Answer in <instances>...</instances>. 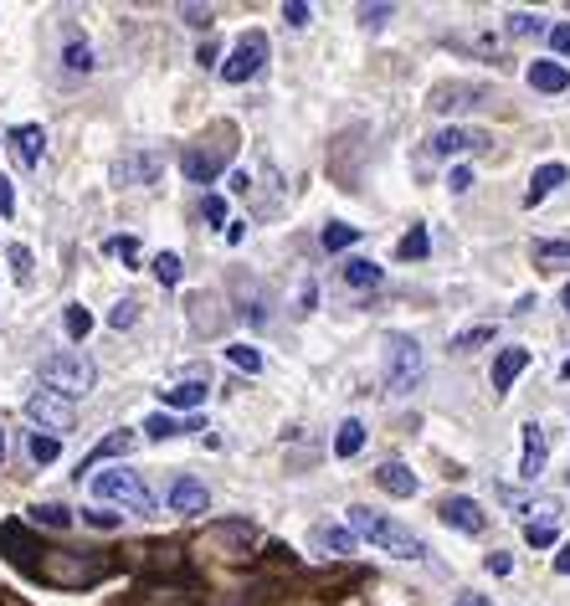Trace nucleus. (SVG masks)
I'll return each mask as SVG.
<instances>
[{
  "label": "nucleus",
  "mask_w": 570,
  "mask_h": 606,
  "mask_svg": "<svg viewBox=\"0 0 570 606\" xmlns=\"http://www.w3.org/2000/svg\"><path fill=\"white\" fill-rule=\"evenodd\" d=\"M524 371H530V350H524V345H509V350H499V360H493V391H509Z\"/></svg>",
  "instance_id": "obj_14"
},
{
  "label": "nucleus",
  "mask_w": 570,
  "mask_h": 606,
  "mask_svg": "<svg viewBox=\"0 0 570 606\" xmlns=\"http://www.w3.org/2000/svg\"><path fill=\"white\" fill-rule=\"evenodd\" d=\"M26 453H32L36 468H47V463H57V453H62V438H47V432H32V442H26Z\"/></svg>",
  "instance_id": "obj_25"
},
{
  "label": "nucleus",
  "mask_w": 570,
  "mask_h": 606,
  "mask_svg": "<svg viewBox=\"0 0 570 606\" xmlns=\"http://www.w3.org/2000/svg\"><path fill=\"white\" fill-rule=\"evenodd\" d=\"M560 375H566V381H570V360H566V371H560Z\"/></svg>",
  "instance_id": "obj_55"
},
{
  "label": "nucleus",
  "mask_w": 570,
  "mask_h": 606,
  "mask_svg": "<svg viewBox=\"0 0 570 606\" xmlns=\"http://www.w3.org/2000/svg\"><path fill=\"white\" fill-rule=\"evenodd\" d=\"M93 499L98 504H124L135 514H154V493L139 483V473L129 468H108V473H93Z\"/></svg>",
  "instance_id": "obj_5"
},
{
  "label": "nucleus",
  "mask_w": 570,
  "mask_h": 606,
  "mask_svg": "<svg viewBox=\"0 0 570 606\" xmlns=\"http://www.w3.org/2000/svg\"><path fill=\"white\" fill-rule=\"evenodd\" d=\"M32 524H47V529H68V524H72V509H62V504H36L32 509Z\"/></svg>",
  "instance_id": "obj_30"
},
{
  "label": "nucleus",
  "mask_w": 570,
  "mask_h": 606,
  "mask_svg": "<svg viewBox=\"0 0 570 606\" xmlns=\"http://www.w3.org/2000/svg\"><path fill=\"white\" fill-rule=\"evenodd\" d=\"M0 463H5V421H0Z\"/></svg>",
  "instance_id": "obj_54"
},
{
  "label": "nucleus",
  "mask_w": 570,
  "mask_h": 606,
  "mask_svg": "<svg viewBox=\"0 0 570 606\" xmlns=\"http://www.w3.org/2000/svg\"><path fill=\"white\" fill-rule=\"evenodd\" d=\"M375 483H381V489H386L391 499H411V493L421 489V483H417V473L406 468V463H381V468H375Z\"/></svg>",
  "instance_id": "obj_15"
},
{
  "label": "nucleus",
  "mask_w": 570,
  "mask_h": 606,
  "mask_svg": "<svg viewBox=\"0 0 570 606\" xmlns=\"http://www.w3.org/2000/svg\"><path fill=\"white\" fill-rule=\"evenodd\" d=\"M206 504H211V493H206L201 478L185 473V478L170 483V509H175V514H206Z\"/></svg>",
  "instance_id": "obj_12"
},
{
  "label": "nucleus",
  "mask_w": 570,
  "mask_h": 606,
  "mask_svg": "<svg viewBox=\"0 0 570 606\" xmlns=\"http://www.w3.org/2000/svg\"><path fill=\"white\" fill-rule=\"evenodd\" d=\"M232 190H242V196L252 190V175H247V170H236V175H232Z\"/></svg>",
  "instance_id": "obj_52"
},
{
  "label": "nucleus",
  "mask_w": 570,
  "mask_h": 606,
  "mask_svg": "<svg viewBox=\"0 0 570 606\" xmlns=\"http://www.w3.org/2000/svg\"><path fill=\"white\" fill-rule=\"evenodd\" d=\"M42 381H47V391L72 401V396H88V391L98 386V365L83 350H57L42 360Z\"/></svg>",
  "instance_id": "obj_3"
},
{
  "label": "nucleus",
  "mask_w": 570,
  "mask_h": 606,
  "mask_svg": "<svg viewBox=\"0 0 570 606\" xmlns=\"http://www.w3.org/2000/svg\"><path fill=\"white\" fill-rule=\"evenodd\" d=\"M555 535H560V524H524V539H530L535 550H550Z\"/></svg>",
  "instance_id": "obj_36"
},
{
  "label": "nucleus",
  "mask_w": 570,
  "mask_h": 606,
  "mask_svg": "<svg viewBox=\"0 0 570 606\" xmlns=\"http://www.w3.org/2000/svg\"><path fill=\"white\" fill-rule=\"evenodd\" d=\"M478 144H488V139L473 135V129H437V135H432V154H437V160H453V154L478 150Z\"/></svg>",
  "instance_id": "obj_17"
},
{
  "label": "nucleus",
  "mask_w": 570,
  "mask_h": 606,
  "mask_svg": "<svg viewBox=\"0 0 570 606\" xmlns=\"http://www.w3.org/2000/svg\"><path fill=\"white\" fill-rule=\"evenodd\" d=\"M26 417L36 421V432H47V438H68L72 427H78V406L68 396H57V391H36L32 401H26Z\"/></svg>",
  "instance_id": "obj_7"
},
{
  "label": "nucleus",
  "mask_w": 570,
  "mask_h": 606,
  "mask_svg": "<svg viewBox=\"0 0 570 606\" xmlns=\"http://www.w3.org/2000/svg\"><path fill=\"white\" fill-rule=\"evenodd\" d=\"M309 16H314V11H309L303 0H288V5H283V21H288V26H309Z\"/></svg>",
  "instance_id": "obj_40"
},
{
  "label": "nucleus",
  "mask_w": 570,
  "mask_h": 606,
  "mask_svg": "<svg viewBox=\"0 0 570 606\" xmlns=\"http://www.w3.org/2000/svg\"><path fill=\"white\" fill-rule=\"evenodd\" d=\"M103 247H108V253H124V257H135V253H139V242H135V236H108Z\"/></svg>",
  "instance_id": "obj_44"
},
{
  "label": "nucleus",
  "mask_w": 570,
  "mask_h": 606,
  "mask_svg": "<svg viewBox=\"0 0 570 606\" xmlns=\"http://www.w3.org/2000/svg\"><path fill=\"white\" fill-rule=\"evenodd\" d=\"M263 62H268V36L263 32H242L236 36V47H232V57L221 62V83H252L257 72H263Z\"/></svg>",
  "instance_id": "obj_6"
},
{
  "label": "nucleus",
  "mask_w": 570,
  "mask_h": 606,
  "mask_svg": "<svg viewBox=\"0 0 570 606\" xmlns=\"http://www.w3.org/2000/svg\"><path fill=\"white\" fill-rule=\"evenodd\" d=\"M488 571H493V575H509V571H514V560L503 556V550H493V556H488Z\"/></svg>",
  "instance_id": "obj_46"
},
{
  "label": "nucleus",
  "mask_w": 570,
  "mask_h": 606,
  "mask_svg": "<svg viewBox=\"0 0 570 606\" xmlns=\"http://www.w3.org/2000/svg\"><path fill=\"white\" fill-rule=\"evenodd\" d=\"M550 36V26H545V21L539 16H530V11H514V16H509V36Z\"/></svg>",
  "instance_id": "obj_33"
},
{
  "label": "nucleus",
  "mask_w": 570,
  "mask_h": 606,
  "mask_svg": "<svg viewBox=\"0 0 570 606\" xmlns=\"http://www.w3.org/2000/svg\"><path fill=\"white\" fill-rule=\"evenodd\" d=\"M62 329H68V339H88L93 335V314H88L83 303H68L62 308Z\"/></svg>",
  "instance_id": "obj_26"
},
{
  "label": "nucleus",
  "mask_w": 570,
  "mask_h": 606,
  "mask_svg": "<svg viewBox=\"0 0 570 606\" xmlns=\"http://www.w3.org/2000/svg\"><path fill=\"white\" fill-rule=\"evenodd\" d=\"M530 88H539V93H566L570 68L566 62H530Z\"/></svg>",
  "instance_id": "obj_18"
},
{
  "label": "nucleus",
  "mask_w": 570,
  "mask_h": 606,
  "mask_svg": "<svg viewBox=\"0 0 570 606\" xmlns=\"http://www.w3.org/2000/svg\"><path fill=\"white\" fill-rule=\"evenodd\" d=\"M242 236H247V221H232V226H226V242H232V247H236Z\"/></svg>",
  "instance_id": "obj_51"
},
{
  "label": "nucleus",
  "mask_w": 570,
  "mask_h": 606,
  "mask_svg": "<svg viewBox=\"0 0 570 606\" xmlns=\"http://www.w3.org/2000/svg\"><path fill=\"white\" fill-rule=\"evenodd\" d=\"M339 278H345L350 288H381V283H386V268H381V263H370V257H350V263L339 268Z\"/></svg>",
  "instance_id": "obj_19"
},
{
  "label": "nucleus",
  "mask_w": 570,
  "mask_h": 606,
  "mask_svg": "<svg viewBox=\"0 0 570 606\" xmlns=\"http://www.w3.org/2000/svg\"><path fill=\"white\" fill-rule=\"evenodd\" d=\"M560 308H566V314H570V283L560 288Z\"/></svg>",
  "instance_id": "obj_53"
},
{
  "label": "nucleus",
  "mask_w": 570,
  "mask_h": 606,
  "mask_svg": "<svg viewBox=\"0 0 570 606\" xmlns=\"http://www.w3.org/2000/svg\"><path fill=\"white\" fill-rule=\"evenodd\" d=\"M226 360H232L236 371H247V375H263V354L252 350V345H232V350H226Z\"/></svg>",
  "instance_id": "obj_31"
},
{
  "label": "nucleus",
  "mask_w": 570,
  "mask_h": 606,
  "mask_svg": "<svg viewBox=\"0 0 570 606\" xmlns=\"http://www.w3.org/2000/svg\"><path fill=\"white\" fill-rule=\"evenodd\" d=\"M226 160H232V144H217V150L196 144V150L181 154V170H185V180H196V186H211L221 170H226Z\"/></svg>",
  "instance_id": "obj_8"
},
{
  "label": "nucleus",
  "mask_w": 570,
  "mask_h": 606,
  "mask_svg": "<svg viewBox=\"0 0 570 606\" xmlns=\"http://www.w3.org/2000/svg\"><path fill=\"white\" fill-rule=\"evenodd\" d=\"M185 21H190V26H206V32H211V11H201V5H185Z\"/></svg>",
  "instance_id": "obj_48"
},
{
  "label": "nucleus",
  "mask_w": 570,
  "mask_h": 606,
  "mask_svg": "<svg viewBox=\"0 0 570 606\" xmlns=\"http://www.w3.org/2000/svg\"><path fill=\"white\" fill-rule=\"evenodd\" d=\"M314 539H319L324 550H339V556H350V550H354V535H350V529H314Z\"/></svg>",
  "instance_id": "obj_34"
},
{
  "label": "nucleus",
  "mask_w": 570,
  "mask_h": 606,
  "mask_svg": "<svg viewBox=\"0 0 570 606\" xmlns=\"http://www.w3.org/2000/svg\"><path fill=\"white\" fill-rule=\"evenodd\" d=\"M524 453H520V478L524 483H535L539 473H545V457H550V442H545V427L539 421H524Z\"/></svg>",
  "instance_id": "obj_10"
},
{
  "label": "nucleus",
  "mask_w": 570,
  "mask_h": 606,
  "mask_svg": "<svg viewBox=\"0 0 570 606\" xmlns=\"http://www.w3.org/2000/svg\"><path fill=\"white\" fill-rule=\"evenodd\" d=\"M42 144H47L42 124H16V129H11V150H16V165L21 170H36V165H42Z\"/></svg>",
  "instance_id": "obj_13"
},
{
  "label": "nucleus",
  "mask_w": 570,
  "mask_h": 606,
  "mask_svg": "<svg viewBox=\"0 0 570 606\" xmlns=\"http://www.w3.org/2000/svg\"><path fill=\"white\" fill-rule=\"evenodd\" d=\"M493 335H499L493 324H478V329H463V335L453 339V350H478V345H488Z\"/></svg>",
  "instance_id": "obj_35"
},
{
  "label": "nucleus",
  "mask_w": 570,
  "mask_h": 606,
  "mask_svg": "<svg viewBox=\"0 0 570 606\" xmlns=\"http://www.w3.org/2000/svg\"><path fill=\"white\" fill-rule=\"evenodd\" d=\"M36 566L26 575H36V581H47V586H62V591H78V586H93V581H103L108 575V560H98V550H36Z\"/></svg>",
  "instance_id": "obj_2"
},
{
  "label": "nucleus",
  "mask_w": 570,
  "mask_h": 606,
  "mask_svg": "<svg viewBox=\"0 0 570 606\" xmlns=\"http://www.w3.org/2000/svg\"><path fill=\"white\" fill-rule=\"evenodd\" d=\"M0 217H16V190H11L5 175H0Z\"/></svg>",
  "instance_id": "obj_42"
},
{
  "label": "nucleus",
  "mask_w": 570,
  "mask_h": 606,
  "mask_svg": "<svg viewBox=\"0 0 570 606\" xmlns=\"http://www.w3.org/2000/svg\"><path fill=\"white\" fill-rule=\"evenodd\" d=\"M365 447V421H339V432H335V457H354Z\"/></svg>",
  "instance_id": "obj_22"
},
{
  "label": "nucleus",
  "mask_w": 570,
  "mask_h": 606,
  "mask_svg": "<svg viewBox=\"0 0 570 606\" xmlns=\"http://www.w3.org/2000/svg\"><path fill=\"white\" fill-rule=\"evenodd\" d=\"M135 432H114V438H103L98 447H93V453L83 457V463H78V473H88V468H98L103 457H118V453H135Z\"/></svg>",
  "instance_id": "obj_20"
},
{
  "label": "nucleus",
  "mask_w": 570,
  "mask_h": 606,
  "mask_svg": "<svg viewBox=\"0 0 570 606\" xmlns=\"http://www.w3.org/2000/svg\"><path fill=\"white\" fill-rule=\"evenodd\" d=\"M62 68H68V72H93V47L72 36V42H68V51H62Z\"/></svg>",
  "instance_id": "obj_29"
},
{
  "label": "nucleus",
  "mask_w": 570,
  "mask_h": 606,
  "mask_svg": "<svg viewBox=\"0 0 570 606\" xmlns=\"http://www.w3.org/2000/svg\"><path fill=\"white\" fill-rule=\"evenodd\" d=\"M165 396V406H175V411H196V406H206V381H181V386L160 391Z\"/></svg>",
  "instance_id": "obj_21"
},
{
  "label": "nucleus",
  "mask_w": 570,
  "mask_h": 606,
  "mask_svg": "<svg viewBox=\"0 0 570 606\" xmlns=\"http://www.w3.org/2000/svg\"><path fill=\"white\" fill-rule=\"evenodd\" d=\"M319 242H324V253H345V247L360 242V226H350V221H329Z\"/></svg>",
  "instance_id": "obj_23"
},
{
  "label": "nucleus",
  "mask_w": 570,
  "mask_h": 606,
  "mask_svg": "<svg viewBox=\"0 0 570 606\" xmlns=\"http://www.w3.org/2000/svg\"><path fill=\"white\" fill-rule=\"evenodd\" d=\"M432 253V236H427V226H411V232L402 236V247H396V257L402 263H417V257Z\"/></svg>",
  "instance_id": "obj_24"
},
{
  "label": "nucleus",
  "mask_w": 570,
  "mask_h": 606,
  "mask_svg": "<svg viewBox=\"0 0 570 606\" xmlns=\"http://www.w3.org/2000/svg\"><path fill=\"white\" fill-rule=\"evenodd\" d=\"M165 170V154L160 150H139V154H124L114 165V180L118 186H154V175Z\"/></svg>",
  "instance_id": "obj_9"
},
{
  "label": "nucleus",
  "mask_w": 570,
  "mask_h": 606,
  "mask_svg": "<svg viewBox=\"0 0 570 606\" xmlns=\"http://www.w3.org/2000/svg\"><path fill=\"white\" fill-rule=\"evenodd\" d=\"M550 47L560 51V57H570V26H566V21H555V26H550Z\"/></svg>",
  "instance_id": "obj_41"
},
{
  "label": "nucleus",
  "mask_w": 570,
  "mask_h": 606,
  "mask_svg": "<svg viewBox=\"0 0 570 606\" xmlns=\"http://www.w3.org/2000/svg\"><path fill=\"white\" fill-rule=\"evenodd\" d=\"M83 520L93 524V529H118V524H124V520H118V514H114V509H88Z\"/></svg>",
  "instance_id": "obj_39"
},
{
  "label": "nucleus",
  "mask_w": 570,
  "mask_h": 606,
  "mask_svg": "<svg viewBox=\"0 0 570 606\" xmlns=\"http://www.w3.org/2000/svg\"><path fill=\"white\" fill-rule=\"evenodd\" d=\"M427 375V354L411 335H386V391L391 396H411Z\"/></svg>",
  "instance_id": "obj_4"
},
{
  "label": "nucleus",
  "mask_w": 570,
  "mask_h": 606,
  "mask_svg": "<svg viewBox=\"0 0 570 606\" xmlns=\"http://www.w3.org/2000/svg\"><path fill=\"white\" fill-rule=\"evenodd\" d=\"M386 16H391V5H360V21H365V26H386Z\"/></svg>",
  "instance_id": "obj_43"
},
{
  "label": "nucleus",
  "mask_w": 570,
  "mask_h": 606,
  "mask_svg": "<svg viewBox=\"0 0 570 606\" xmlns=\"http://www.w3.org/2000/svg\"><path fill=\"white\" fill-rule=\"evenodd\" d=\"M11 268H16V283H21V288L32 283V253H26L21 242H16V247H11Z\"/></svg>",
  "instance_id": "obj_37"
},
{
  "label": "nucleus",
  "mask_w": 570,
  "mask_h": 606,
  "mask_svg": "<svg viewBox=\"0 0 570 606\" xmlns=\"http://www.w3.org/2000/svg\"><path fill=\"white\" fill-rule=\"evenodd\" d=\"M570 180V170L560 165V160H550V165H539L535 175H530V190H524V206H539L545 196H550L555 186H566Z\"/></svg>",
  "instance_id": "obj_16"
},
{
  "label": "nucleus",
  "mask_w": 570,
  "mask_h": 606,
  "mask_svg": "<svg viewBox=\"0 0 570 606\" xmlns=\"http://www.w3.org/2000/svg\"><path fill=\"white\" fill-rule=\"evenodd\" d=\"M154 278H160V283H165V288H175V283H181V278H185L181 257H175V253H160V257H154Z\"/></svg>",
  "instance_id": "obj_32"
},
{
  "label": "nucleus",
  "mask_w": 570,
  "mask_h": 606,
  "mask_svg": "<svg viewBox=\"0 0 570 606\" xmlns=\"http://www.w3.org/2000/svg\"><path fill=\"white\" fill-rule=\"evenodd\" d=\"M206 221H226V201L221 196H206Z\"/></svg>",
  "instance_id": "obj_47"
},
{
  "label": "nucleus",
  "mask_w": 570,
  "mask_h": 606,
  "mask_svg": "<svg viewBox=\"0 0 570 606\" xmlns=\"http://www.w3.org/2000/svg\"><path fill=\"white\" fill-rule=\"evenodd\" d=\"M447 186H453L457 196H463V190H473V170H468V165H457L453 175H447Z\"/></svg>",
  "instance_id": "obj_45"
},
{
  "label": "nucleus",
  "mask_w": 570,
  "mask_h": 606,
  "mask_svg": "<svg viewBox=\"0 0 570 606\" xmlns=\"http://www.w3.org/2000/svg\"><path fill=\"white\" fill-rule=\"evenodd\" d=\"M555 571H560V575H570V539L560 545V556H555Z\"/></svg>",
  "instance_id": "obj_50"
},
{
  "label": "nucleus",
  "mask_w": 570,
  "mask_h": 606,
  "mask_svg": "<svg viewBox=\"0 0 570 606\" xmlns=\"http://www.w3.org/2000/svg\"><path fill=\"white\" fill-rule=\"evenodd\" d=\"M144 432H150L154 442H165V438H181V432H190V427H185V421H175L170 411H154V417L144 421Z\"/></svg>",
  "instance_id": "obj_27"
},
{
  "label": "nucleus",
  "mask_w": 570,
  "mask_h": 606,
  "mask_svg": "<svg viewBox=\"0 0 570 606\" xmlns=\"http://www.w3.org/2000/svg\"><path fill=\"white\" fill-rule=\"evenodd\" d=\"M135 319H139V303H135V299H124L114 314H108V324H114V329H129Z\"/></svg>",
  "instance_id": "obj_38"
},
{
  "label": "nucleus",
  "mask_w": 570,
  "mask_h": 606,
  "mask_svg": "<svg viewBox=\"0 0 570 606\" xmlns=\"http://www.w3.org/2000/svg\"><path fill=\"white\" fill-rule=\"evenodd\" d=\"M453 606H493V602H488V596H478V591H463Z\"/></svg>",
  "instance_id": "obj_49"
},
{
  "label": "nucleus",
  "mask_w": 570,
  "mask_h": 606,
  "mask_svg": "<svg viewBox=\"0 0 570 606\" xmlns=\"http://www.w3.org/2000/svg\"><path fill=\"white\" fill-rule=\"evenodd\" d=\"M437 514H442V524H447V529H463V535H484V509L473 504V499H463V493H453V499H442V509H437Z\"/></svg>",
  "instance_id": "obj_11"
},
{
  "label": "nucleus",
  "mask_w": 570,
  "mask_h": 606,
  "mask_svg": "<svg viewBox=\"0 0 570 606\" xmlns=\"http://www.w3.org/2000/svg\"><path fill=\"white\" fill-rule=\"evenodd\" d=\"M350 535L354 539H370L375 550H386V556H396V560H421V556H427L421 535H411L402 520H391V514H375V509H365V504L350 509Z\"/></svg>",
  "instance_id": "obj_1"
},
{
  "label": "nucleus",
  "mask_w": 570,
  "mask_h": 606,
  "mask_svg": "<svg viewBox=\"0 0 570 606\" xmlns=\"http://www.w3.org/2000/svg\"><path fill=\"white\" fill-rule=\"evenodd\" d=\"M535 263L539 268H570V242H539Z\"/></svg>",
  "instance_id": "obj_28"
}]
</instances>
